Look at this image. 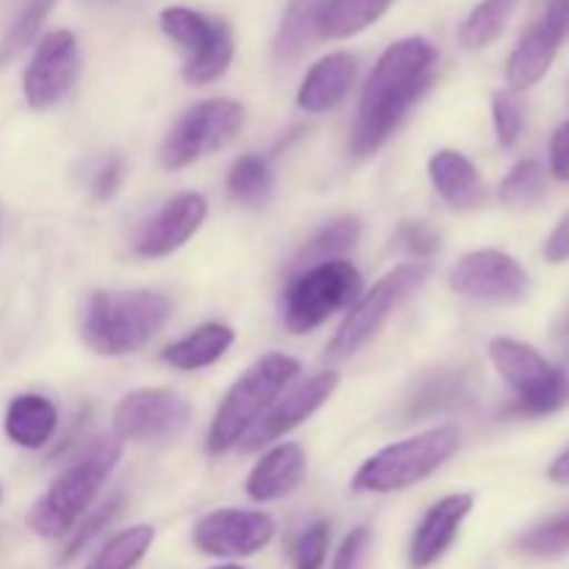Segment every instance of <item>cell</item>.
Returning <instances> with one entry per match:
<instances>
[{"label": "cell", "mask_w": 569, "mask_h": 569, "mask_svg": "<svg viewBox=\"0 0 569 569\" xmlns=\"http://www.w3.org/2000/svg\"><path fill=\"white\" fill-rule=\"evenodd\" d=\"M120 511H122V498H120V495H114V498L106 500L103 506H98V509L89 511L87 520H83L81 526L72 528L70 542H67L64 553H61V561H64V565H67V561H72V559H76V556H81L83 550H87L89 545H92L94 539H98L100 533H103L106 528H109L111 522H114L117 517H120Z\"/></svg>", "instance_id": "obj_32"}, {"label": "cell", "mask_w": 569, "mask_h": 569, "mask_svg": "<svg viewBox=\"0 0 569 569\" xmlns=\"http://www.w3.org/2000/svg\"><path fill=\"white\" fill-rule=\"evenodd\" d=\"M122 456L117 437H98L78 450L76 459L56 476L48 492L28 511V528L42 539H61L72 533L83 515L92 509L100 487L109 481Z\"/></svg>", "instance_id": "obj_2"}, {"label": "cell", "mask_w": 569, "mask_h": 569, "mask_svg": "<svg viewBox=\"0 0 569 569\" xmlns=\"http://www.w3.org/2000/svg\"><path fill=\"white\" fill-rule=\"evenodd\" d=\"M0 495H3V492H0Z\"/></svg>", "instance_id": "obj_44"}, {"label": "cell", "mask_w": 569, "mask_h": 569, "mask_svg": "<svg viewBox=\"0 0 569 569\" xmlns=\"http://www.w3.org/2000/svg\"><path fill=\"white\" fill-rule=\"evenodd\" d=\"M367 548H370V528H353V531L342 539V545H339L331 569H361Z\"/></svg>", "instance_id": "obj_36"}, {"label": "cell", "mask_w": 569, "mask_h": 569, "mask_svg": "<svg viewBox=\"0 0 569 569\" xmlns=\"http://www.w3.org/2000/svg\"><path fill=\"white\" fill-rule=\"evenodd\" d=\"M565 28H567V33H569V0L565 3Z\"/></svg>", "instance_id": "obj_41"}, {"label": "cell", "mask_w": 569, "mask_h": 569, "mask_svg": "<svg viewBox=\"0 0 569 569\" xmlns=\"http://www.w3.org/2000/svg\"><path fill=\"white\" fill-rule=\"evenodd\" d=\"M276 537V522L264 511L220 509L200 517L194 545L211 559H250Z\"/></svg>", "instance_id": "obj_13"}, {"label": "cell", "mask_w": 569, "mask_h": 569, "mask_svg": "<svg viewBox=\"0 0 569 569\" xmlns=\"http://www.w3.org/2000/svg\"><path fill=\"white\" fill-rule=\"evenodd\" d=\"M565 333H569V320H567V326H565Z\"/></svg>", "instance_id": "obj_43"}, {"label": "cell", "mask_w": 569, "mask_h": 569, "mask_svg": "<svg viewBox=\"0 0 569 569\" xmlns=\"http://www.w3.org/2000/svg\"><path fill=\"white\" fill-rule=\"evenodd\" d=\"M450 287L481 303H520L531 289V278L517 259L500 250H476L450 272Z\"/></svg>", "instance_id": "obj_12"}, {"label": "cell", "mask_w": 569, "mask_h": 569, "mask_svg": "<svg viewBox=\"0 0 569 569\" xmlns=\"http://www.w3.org/2000/svg\"><path fill=\"white\" fill-rule=\"evenodd\" d=\"M517 550L531 556V559H559V556L569 553V511L522 533Z\"/></svg>", "instance_id": "obj_31"}, {"label": "cell", "mask_w": 569, "mask_h": 569, "mask_svg": "<svg viewBox=\"0 0 569 569\" xmlns=\"http://www.w3.org/2000/svg\"><path fill=\"white\" fill-rule=\"evenodd\" d=\"M428 176H431L433 189L445 198V203L459 211L478 209L487 198L481 176L476 164L459 150H439L428 161Z\"/></svg>", "instance_id": "obj_20"}, {"label": "cell", "mask_w": 569, "mask_h": 569, "mask_svg": "<svg viewBox=\"0 0 569 569\" xmlns=\"http://www.w3.org/2000/svg\"><path fill=\"white\" fill-rule=\"evenodd\" d=\"M461 437L456 428H431L417 437L378 450L353 476L356 492H400L426 481L459 450Z\"/></svg>", "instance_id": "obj_5"}, {"label": "cell", "mask_w": 569, "mask_h": 569, "mask_svg": "<svg viewBox=\"0 0 569 569\" xmlns=\"http://www.w3.org/2000/svg\"><path fill=\"white\" fill-rule=\"evenodd\" d=\"M431 276V267L428 264H403L398 270L387 272L365 298H359L353 303V309L348 311V317L342 320L339 331L333 333L331 345H328V359L331 361H345L361 348V345L370 342L378 331L383 328V322L406 303L415 292H420L422 283Z\"/></svg>", "instance_id": "obj_8"}, {"label": "cell", "mask_w": 569, "mask_h": 569, "mask_svg": "<svg viewBox=\"0 0 569 569\" xmlns=\"http://www.w3.org/2000/svg\"><path fill=\"white\" fill-rule=\"evenodd\" d=\"M476 498L472 495H450V498L439 500L437 506L428 509L422 522L417 526L415 539L409 548V565L411 569H428L437 565L450 545L456 542L461 522L470 517Z\"/></svg>", "instance_id": "obj_18"}, {"label": "cell", "mask_w": 569, "mask_h": 569, "mask_svg": "<svg viewBox=\"0 0 569 569\" xmlns=\"http://www.w3.org/2000/svg\"><path fill=\"white\" fill-rule=\"evenodd\" d=\"M548 478L553 483H561V487H567V483H569V448L561 456H556L553 465H550V470H548Z\"/></svg>", "instance_id": "obj_40"}, {"label": "cell", "mask_w": 569, "mask_h": 569, "mask_svg": "<svg viewBox=\"0 0 569 569\" xmlns=\"http://www.w3.org/2000/svg\"><path fill=\"white\" fill-rule=\"evenodd\" d=\"M361 276L350 261L331 259L306 267L283 295V322L292 333H309L317 326L359 300Z\"/></svg>", "instance_id": "obj_6"}, {"label": "cell", "mask_w": 569, "mask_h": 569, "mask_svg": "<svg viewBox=\"0 0 569 569\" xmlns=\"http://www.w3.org/2000/svg\"><path fill=\"white\" fill-rule=\"evenodd\" d=\"M489 359L517 392L522 415H550L569 403V356L553 367L531 345L498 337L489 342Z\"/></svg>", "instance_id": "obj_7"}, {"label": "cell", "mask_w": 569, "mask_h": 569, "mask_svg": "<svg viewBox=\"0 0 569 569\" xmlns=\"http://www.w3.org/2000/svg\"><path fill=\"white\" fill-rule=\"evenodd\" d=\"M565 3L567 0H553L548 14L520 39V44L511 53L506 78H509L511 89H517V92L531 89L533 83H539L548 76L550 64H553L556 53L561 48V39L567 37Z\"/></svg>", "instance_id": "obj_16"}, {"label": "cell", "mask_w": 569, "mask_h": 569, "mask_svg": "<svg viewBox=\"0 0 569 569\" xmlns=\"http://www.w3.org/2000/svg\"><path fill=\"white\" fill-rule=\"evenodd\" d=\"M337 372H320V376H315L311 381L300 383L298 389H292L276 409L267 411V415L244 433V439L239 442L242 453H256V450L276 442L283 433H289L292 428H298L300 422L309 420L317 409H322V406L328 403V398L337 392Z\"/></svg>", "instance_id": "obj_15"}, {"label": "cell", "mask_w": 569, "mask_h": 569, "mask_svg": "<svg viewBox=\"0 0 569 569\" xmlns=\"http://www.w3.org/2000/svg\"><path fill=\"white\" fill-rule=\"evenodd\" d=\"M120 183H122V161L111 159L109 164L94 176V187H92L94 200H111L117 194V189H120Z\"/></svg>", "instance_id": "obj_38"}, {"label": "cell", "mask_w": 569, "mask_h": 569, "mask_svg": "<svg viewBox=\"0 0 569 569\" xmlns=\"http://www.w3.org/2000/svg\"><path fill=\"white\" fill-rule=\"evenodd\" d=\"M56 0H28L26 9L17 14V20L11 22V28L6 31L3 42H0V67L9 64L14 56H20L28 44L37 39L39 28L48 20L50 9H53Z\"/></svg>", "instance_id": "obj_29"}, {"label": "cell", "mask_w": 569, "mask_h": 569, "mask_svg": "<svg viewBox=\"0 0 569 569\" xmlns=\"http://www.w3.org/2000/svg\"><path fill=\"white\" fill-rule=\"evenodd\" d=\"M520 3L522 0H481L472 9V14L467 17L465 26H461V42H465V48L478 50L492 44L506 31L511 14H515Z\"/></svg>", "instance_id": "obj_25"}, {"label": "cell", "mask_w": 569, "mask_h": 569, "mask_svg": "<svg viewBox=\"0 0 569 569\" xmlns=\"http://www.w3.org/2000/svg\"><path fill=\"white\" fill-rule=\"evenodd\" d=\"M159 20L161 31L189 53L183 64V81L203 87L228 70L233 59V37L226 22L187 6H170L161 11Z\"/></svg>", "instance_id": "obj_9"}, {"label": "cell", "mask_w": 569, "mask_h": 569, "mask_svg": "<svg viewBox=\"0 0 569 569\" xmlns=\"http://www.w3.org/2000/svg\"><path fill=\"white\" fill-rule=\"evenodd\" d=\"M356 78V59L350 53H331L317 61L298 89V106L311 114L331 111L345 100Z\"/></svg>", "instance_id": "obj_21"}, {"label": "cell", "mask_w": 569, "mask_h": 569, "mask_svg": "<svg viewBox=\"0 0 569 569\" xmlns=\"http://www.w3.org/2000/svg\"><path fill=\"white\" fill-rule=\"evenodd\" d=\"M328 542H331V526L315 522L306 528L292 542V567L295 569H322L328 559Z\"/></svg>", "instance_id": "obj_33"}, {"label": "cell", "mask_w": 569, "mask_h": 569, "mask_svg": "<svg viewBox=\"0 0 569 569\" xmlns=\"http://www.w3.org/2000/svg\"><path fill=\"white\" fill-rule=\"evenodd\" d=\"M211 569H244V567H239V565H220V567H211Z\"/></svg>", "instance_id": "obj_42"}, {"label": "cell", "mask_w": 569, "mask_h": 569, "mask_svg": "<svg viewBox=\"0 0 569 569\" xmlns=\"http://www.w3.org/2000/svg\"><path fill=\"white\" fill-rule=\"evenodd\" d=\"M228 192L244 206H261L272 194L270 167L259 156H242L228 172Z\"/></svg>", "instance_id": "obj_28"}, {"label": "cell", "mask_w": 569, "mask_h": 569, "mask_svg": "<svg viewBox=\"0 0 569 569\" xmlns=\"http://www.w3.org/2000/svg\"><path fill=\"white\" fill-rule=\"evenodd\" d=\"M306 476V453L300 445L283 442L276 445L261 456L259 465L248 476V495L256 503H272L300 487Z\"/></svg>", "instance_id": "obj_19"}, {"label": "cell", "mask_w": 569, "mask_h": 569, "mask_svg": "<svg viewBox=\"0 0 569 569\" xmlns=\"http://www.w3.org/2000/svg\"><path fill=\"white\" fill-rule=\"evenodd\" d=\"M392 0H322L315 14V37L348 39L383 17Z\"/></svg>", "instance_id": "obj_23"}, {"label": "cell", "mask_w": 569, "mask_h": 569, "mask_svg": "<svg viewBox=\"0 0 569 569\" xmlns=\"http://www.w3.org/2000/svg\"><path fill=\"white\" fill-rule=\"evenodd\" d=\"M78 78L76 33L61 28L42 37L22 78V92L31 109H50L72 89Z\"/></svg>", "instance_id": "obj_14"}, {"label": "cell", "mask_w": 569, "mask_h": 569, "mask_svg": "<svg viewBox=\"0 0 569 569\" xmlns=\"http://www.w3.org/2000/svg\"><path fill=\"white\" fill-rule=\"evenodd\" d=\"M550 170L559 181H569V120L550 139Z\"/></svg>", "instance_id": "obj_37"}, {"label": "cell", "mask_w": 569, "mask_h": 569, "mask_svg": "<svg viewBox=\"0 0 569 569\" xmlns=\"http://www.w3.org/2000/svg\"><path fill=\"white\" fill-rule=\"evenodd\" d=\"M433 67H437V50L420 37L400 39L383 50L359 100V114L350 137V150L356 159L372 156L392 137L406 111L433 81Z\"/></svg>", "instance_id": "obj_1"}, {"label": "cell", "mask_w": 569, "mask_h": 569, "mask_svg": "<svg viewBox=\"0 0 569 569\" xmlns=\"http://www.w3.org/2000/svg\"><path fill=\"white\" fill-rule=\"evenodd\" d=\"M545 259H548L550 264L569 261V211L565 214V220L553 228L548 242H545Z\"/></svg>", "instance_id": "obj_39"}, {"label": "cell", "mask_w": 569, "mask_h": 569, "mask_svg": "<svg viewBox=\"0 0 569 569\" xmlns=\"http://www.w3.org/2000/svg\"><path fill=\"white\" fill-rule=\"evenodd\" d=\"M300 372V365L283 353H270L256 361L231 387L217 409L209 431V453L220 456L244 439V433L267 415L278 395Z\"/></svg>", "instance_id": "obj_4"}, {"label": "cell", "mask_w": 569, "mask_h": 569, "mask_svg": "<svg viewBox=\"0 0 569 569\" xmlns=\"http://www.w3.org/2000/svg\"><path fill=\"white\" fill-rule=\"evenodd\" d=\"M153 539L156 533L150 526H133L128 531H120L98 550L87 569H133L144 559Z\"/></svg>", "instance_id": "obj_26"}, {"label": "cell", "mask_w": 569, "mask_h": 569, "mask_svg": "<svg viewBox=\"0 0 569 569\" xmlns=\"http://www.w3.org/2000/svg\"><path fill=\"white\" fill-rule=\"evenodd\" d=\"M244 109L237 100H203L192 106L181 120L172 126L161 144V161L167 170H181L214 150L226 148L239 133Z\"/></svg>", "instance_id": "obj_10"}, {"label": "cell", "mask_w": 569, "mask_h": 569, "mask_svg": "<svg viewBox=\"0 0 569 569\" xmlns=\"http://www.w3.org/2000/svg\"><path fill=\"white\" fill-rule=\"evenodd\" d=\"M359 242V222L345 217V220L331 222L328 228H322L311 242H306V248L300 250V256L295 259V267L306 270V267H315L320 261L342 259V253H348L353 244Z\"/></svg>", "instance_id": "obj_27"}, {"label": "cell", "mask_w": 569, "mask_h": 569, "mask_svg": "<svg viewBox=\"0 0 569 569\" xmlns=\"http://www.w3.org/2000/svg\"><path fill=\"white\" fill-rule=\"evenodd\" d=\"M545 194V170L539 161L526 159L500 183V200L509 209H531Z\"/></svg>", "instance_id": "obj_30"}, {"label": "cell", "mask_w": 569, "mask_h": 569, "mask_svg": "<svg viewBox=\"0 0 569 569\" xmlns=\"http://www.w3.org/2000/svg\"><path fill=\"white\" fill-rule=\"evenodd\" d=\"M189 403L170 389H137L114 409V437L120 442H170L189 426Z\"/></svg>", "instance_id": "obj_11"}, {"label": "cell", "mask_w": 569, "mask_h": 569, "mask_svg": "<svg viewBox=\"0 0 569 569\" xmlns=\"http://www.w3.org/2000/svg\"><path fill=\"white\" fill-rule=\"evenodd\" d=\"M170 311L159 292H94L83 315V342L100 356L133 353L164 328Z\"/></svg>", "instance_id": "obj_3"}, {"label": "cell", "mask_w": 569, "mask_h": 569, "mask_svg": "<svg viewBox=\"0 0 569 569\" xmlns=\"http://www.w3.org/2000/svg\"><path fill=\"white\" fill-rule=\"evenodd\" d=\"M206 211H209V206H206L203 194L183 192L172 198L170 203L161 206L159 214L139 233L137 253L144 256V259H159V256L176 253L203 226Z\"/></svg>", "instance_id": "obj_17"}, {"label": "cell", "mask_w": 569, "mask_h": 569, "mask_svg": "<svg viewBox=\"0 0 569 569\" xmlns=\"http://www.w3.org/2000/svg\"><path fill=\"white\" fill-rule=\"evenodd\" d=\"M492 117L495 131L503 148H515L526 128V114H522V103L511 92H495L492 94Z\"/></svg>", "instance_id": "obj_34"}, {"label": "cell", "mask_w": 569, "mask_h": 569, "mask_svg": "<svg viewBox=\"0 0 569 569\" xmlns=\"http://www.w3.org/2000/svg\"><path fill=\"white\" fill-rule=\"evenodd\" d=\"M59 411L44 395H17L6 409L3 431L17 448L39 450L53 439Z\"/></svg>", "instance_id": "obj_22"}, {"label": "cell", "mask_w": 569, "mask_h": 569, "mask_svg": "<svg viewBox=\"0 0 569 569\" xmlns=\"http://www.w3.org/2000/svg\"><path fill=\"white\" fill-rule=\"evenodd\" d=\"M398 244L415 256H431L439 250V233L426 222H403L398 228Z\"/></svg>", "instance_id": "obj_35"}, {"label": "cell", "mask_w": 569, "mask_h": 569, "mask_svg": "<svg viewBox=\"0 0 569 569\" xmlns=\"http://www.w3.org/2000/svg\"><path fill=\"white\" fill-rule=\"evenodd\" d=\"M233 345V331L222 322H209V326L194 328L189 337L178 339L170 348H164L161 359L176 370H203L226 356Z\"/></svg>", "instance_id": "obj_24"}]
</instances>
